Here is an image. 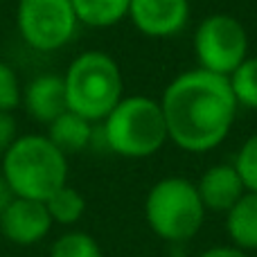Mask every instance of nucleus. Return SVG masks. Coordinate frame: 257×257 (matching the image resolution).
Instances as JSON below:
<instances>
[{
	"mask_svg": "<svg viewBox=\"0 0 257 257\" xmlns=\"http://www.w3.org/2000/svg\"><path fill=\"white\" fill-rule=\"evenodd\" d=\"M158 102L165 115L167 138L178 149L190 154L217 149L232 131L239 111L228 77L203 68L174 77Z\"/></svg>",
	"mask_w": 257,
	"mask_h": 257,
	"instance_id": "1",
	"label": "nucleus"
},
{
	"mask_svg": "<svg viewBox=\"0 0 257 257\" xmlns=\"http://www.w3.org/2000/svg\"><path fill=\"white\" fill-rule=\"evenodd\" d=\"M14 196L48 201L59 187L68 185V156L50 142L48 136L27 133L3 156V172Z\"/></svg>",
	"mask_w": 257,
	"mask_h": 257,
	"instance_id": "2",
	"label": "nucleus"
},
{
	"mask_svg": "<svg viewBox=\"0 0 257 257\" xmlns=\"http://www.w3.org/2000/svg\"><path fill=\"white\" fill-rule=\"evenodd\" d=\"M68 111L102 122L124 97V79L117 61L102 50H88L72 59L63 75Z\"/></svg>",
	"mask_w": 257,
	"mask_h": 257,
	"instance_id": "3",
	"label": "nucleus"
},
{
	"mask_svg": "<svg viewBox=\"0 0 257 257\" xmlns=\"http://www.w3.org/2000/svg\"><path fill=\"white\" fill-rule=\"evenodd\" d=\"M104 145L122 158H149L169 140L158 99L147 95L122 97L102 120Z\"/></svg>",
	"mask_w": 257,
	"mask_h": 257,
	"instance_id": "4",
	"label": "nucleus"
},
{
	"mask_svg": "<svg viewBox=\"0 0 257 257\" xmlns=\"http://www.w3.org/2000/svg\"><path fill=\"white\" fill-rule=\"evenodd\" d=\"M205 212L196 185L181 176L158 181L145 201L147 223L165 241L192 239L203 226Z\"/></svg>",
	"mask_w": 257,
	"mask_h": 257,
	"instance_id": "5",
	"label": "nucleus"
},
{
	"mask_svg": "<svg viewBox=\"0 0 257 257\" xmlns=\"http://www.w3.org/2000/svg\"><path fill=\"white\" fill-rule=\"evenodd\" d=\"M192 48L199 68L230 77L248 59V32L232 14H210L196 27Z\"/></svg>",
	"mask_w": 257,
	"mask_h": 257,
	"instance_id": "6",
	"label": "nucleus"
},
{
	"mask_svg": "<svg viewBox=\"0 0 257 257\" xmlns=\"http://www.w3.org/2000/svg\"><path fill=\"white\" fill-rule=\"evenodd\" d=\"M16 27L36 52H57L77 34V14L70 0H18Z\"/></svg>",
	"mask_w": 257,
	"mask_h": 257,
	"instance_id": "7",
	"label": "nucleus"
},
{
	"mask_svg": "<svg viewBox=\"0 0 257 257\" xmlns=\"http://www.w3.org/2000/svg\"><path fill=\"white\" fill-rule=\"evenodd\" d=\"M190 12V0H131L126 18L142 36L172 39L185 30Z\"/></svg>",
	"mask_w": 257,
	"mask_h": 257,
	"instance_id": "8",
	"label": "nucleus"
},
{
	"mask_svg": "<svg viewBox=\"0 0 257 257\" xmlns=\"http://www.w3.org/2000/svg\"><path fill=\"white\" fill-rule=\"evenodd\" d=\"M3 235L18 246H32L41 241L52 228V219L43 201L14 196L0 217Z\"/></svg>",
	"mask_w": 257,
	"mask_h": 257,
	"instance_id": "9",
	"label": "nucleus"
},
{
	"mask_svg": "<svg viewBox=\"0 0 257 257\" xmlns=\"http://www.w3.org/2000/svg\"><path fill=\"white\" fill-rule=\"evenodd\" d=\"M21 104L32 120L48 126L68 111L63 75H39L23 88Z\"/></svg>",
	"mask_w": 257,
	"mask_h": 257,
	"instance_id": "10",
	"label": "nucleus"
},
{
	"mask_svg": "<svg viewBox=\"0 0 257 257\" xmlns=\"http://www.w3.org/2000/svg\"><path fill=\"white\" fill-rule=\"evenodd\" d=\"M196 192L201 196V203L205 210L212 212H228L241 196L246 194V187L237 174L235 165H212L205 169V174L196 183Z\"/></svg>",
	"mask_w": 257,
	"mask_h": 257,
	"instance_id": "11",
	"label": "nucleus"
},
{
	"mask_svg": "<svg viewBox=\"0 0 257 257\" xmlns=\"http://www.w3.org/2000/svg\"><path fill=\"white\" fill-rule=\"evenodd\" d=\"M45 136L50 138L54 147L63 154H79L84 151L86 147L93 142V136H95V128H93V122H88L86 117L77 115L72 111H66L57 117L54 122L48 124V133Z\"/></svg>",
	"mask_w": 257,
	"mask_h": 257,
	"instance_id": "12",
	"label": "nucleus"
},
{
	"mask_svg": "<svg viewBox=\"0 0 257 257\" xmlns=\"http://www.w3.org/2000/svg\"><path fill=\"white\" fill-rule=\"evenodd\" d=\"M226 228L237 248L257 250V194L255 192H246L228 210Z\"/></svg>",
	"mask_w": 257,
	"mask_h": 257,
	"instance_id": "13",
	"label": "nucleus"
},
{
	"mask_svg": "<svg viewBox=\"0 0 257 257\" xmlns=\"http://www.w3.org/2000/svg\"><path fill=\"white\" fill-rule=\"evenodd\" d=\"M79 25L113 27L128 16L131 0H70Z\"/></svg>",
	"mask_w": 257,
	"mask_h": 257,
	"instance_id": "14",
	"label": "nucleus"
},
{
	"mask_svg": "<svg viewBox=\"0 0 257 257\" xmlns=\"http://www.w3.org/2000/svg\"><path fill=\"white\" fill-rule=\"evenodd\" d=\"M45 208L50 212V219L52 223H61V226H70V223H77L81 217H84L86 210V201L75 187L63 185L50 196L48 201H43Z\"/></svg>",
	"mask_w": 257,
	"mask_h": 257,
	"instance_id": "15",
	"label": "nucleus"
},
{
	"mask_svg": "<svg viewBox=\"0 0 257 257\" xmlns=\"http://www.w3.org/2000/svg\"><path fill=\"white\" fill-rule=\"evenodd\" d=\"M230 90L239 108L257 111V57H248L230 77Z\"/></svg>",
	"mask_w": 257,
	"mask_h": 257,
	"instance_id": "16",
	"label": "nucleus"
},
{
	"mask_svg": "<svg viewBox=\"0 0 257 257\" xmlns=\"http://www.w3.org/2000/svg\"><path fill=\"white\" fill-rule=\"evenodd\" d=\"M50 257H102L99 244L88 232H66L54 241Z\"/></svg>",
	"mask_w": 257,
	"mask_h": 257,
	"instance_id": "17",
	"label": "nucleus"
},
{
	"mask_svg": "<svg viewBox=\"0 0 257 257\" xmlns=\"http://www.w3.org/2000/svg\"><path fill=\"white\" fill-rule=\"evenodd\" d=\"M232 165H235L246 192H255L257 194V133L250 136L248 140L241 145V149L237 151Z\"/></svg>",
	"mask_w": 257,
	"mask_h": 257,
	"instance_id": "18",
	"label": "nucleus"
},
{
	"mask_svg": "<svg viewBox=\"0 0 257 257\" xmlns=\"http://www.w3.org/2000/svg\"><path fill=\"white\" fill-rule=\"evenodd\" d=\"M23 86L18 75L7 61L0 59V113H14L21 106Z\"/></svg>",
	"mask_w": 257,
	"mask_h": 257,
	"instance_id": "19",
	"label": "nucleus"
},
{
	"mask_svg": "<svg viewBox=\"0 0 257 257\" xmlns=\"http://www.w3.org/2000/svg\"><path fill=\"white\" fill-rule=\"evenodd\" d=\"M16 138H18V124L14 113H0V158L16 142Z\"/></svg>",
	"mask_w": 257,
	"mask_h": 257,
	"instance_id": "20",
	"label": "nucleus"
},
{
	"mask_svg": "<svg viewBox=\"0 0 257 257\" xmlns=\"http://www.w3.org/2000/svg\"><path fill=\"white\" fill-rule=\"evenodd\" d=\"M199 257H250L246 250L237 248V246H214V248L205 250Z\"/></svg>",
	"mask_w": 257,
	"mask_h": 257,
	"instance_id": "21",
	"label": "nucleus"
},
{
	"mask_svg": "<svg viewBox=\"0 0 257 257\" xmlns=\"http://www.w3.org/2000/svg\"><path fill=\"white\" fill-rule=\"evenodd\" d=\"M14 201V192L12 187L7 185V181H5V176L0 174V217H3V212L7 210V205Z\"/></svg>",
	"mask_w": 257,
	"mask_h": 257,
	"instance_id": "22",
	"label": "nucleus"
}]
</instances>
